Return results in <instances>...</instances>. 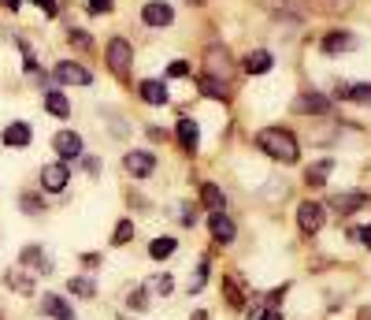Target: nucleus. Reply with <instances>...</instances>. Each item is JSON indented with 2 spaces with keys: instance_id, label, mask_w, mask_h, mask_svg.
I'll return each instance as SVG.
<instances>
[{
  "instance_id": "nucleus-1",
  "label": "nucleus",
  "mask_w": 371,
  "mask_h": 320,
  "mask_svg": "<svg viewBox=\"0 0 371 320\" xmlns=\"http://www.w3.org/2000/svg\"><path fill=\"white\" fill-rule=\"evenodd\" d=\"M256 149L267 153L271 160H279V164H297V157H301L297 138L290 131H282V127H264V131L256 134Z\"/></svg>"
},
{
  "instance_id": "nucleus-2",
  "label": "nucleus",
  "mask_w": 371,
  "mask_h": 320,
  "mask_svg": "<svg viewBox=\"0 0 371 320\" xmlns=\"http://www.w3.org/2000/svg\"><path fill=\"white\" fill-rule=\"evenodd\" d=\"M204 74L208 79H220V82H231V74H234V60H231V52H226V45H208L204 49Z\"/></svg>"
},
{
  "instance_id": "nucleus-3",
  "label": "nucleus",
  "mask_w": 371,
  "mask_h": 320,
  "mask_svg": "<svg viewBox=\"0 0 371 320\" xmlns=\"http://www.w3.org/2000/svg\"><path fill=\"white\" fill-rule=\"evenodd\" d=\"M130 63H134V49H130V41L126 38H115L112 45H108V67H112L119 79H126Z\"/></svg>"
},
{
  "instance_id": "nucleus-4",
  "label": "nucleus",
  "mask_w": 371,
  "mask_h": 320,
  "mask_svg": "<svg viewBox=\"0 0 371 320\" xmlns=\"http://www.w3.org/2000/svg\"><path fill=\"white\" fill-rule=\"evenodd\" d=\"M264 12H271V15H290V19H297V15H304L312 8V0H256Z\"/></svg>"
},
{
  "instance_id": "nucleus-5",
  "label": "nucleus",
  "mask_w": 371,
  "mask_h": 320,
  "mask_svg": "<svg viewBox=\"0 0 371 320\" xmlns=\"http://www.w3.org/2000/svg\"><path fill=\"white\" fill-rule=\"evenodd\" d=\"M297 223L304 234H315L323 227V205H315V201H301L297 205Z\"/></svg>"
},
{
  "instance_id": "nucleus-6",
  "label": "nucleus",
  "mask_w": 371,
  "mask_h": 320,
  "mask_svg": "<svg viewBox=\"0 0 371 320\" xmlns=\"http://www.w3.org/2000/svg\"><path fill=\"white\" fill-rule=\"evenodd\" d=\"M67 183H71V172H67L63 160H60V164H45V168H41V186L52 190V194H60Z\"/></svg>"
},
{
  "instance_id": "nucleus-7",
  "label": "nucleus",
  "mask_w": 371,
  "mask_h": 320,
  "mask_svg": "<svg viewBox=\"0 0 371 320\" xmlns=\"http://www.w3.org/2000/svg\"><path fill=\"white\" fill-rule=\"evenodd\" d=\"M126 172L134 175V179H149L152 175V168H156V157L145 153V149H134V153H126Z\"/></svg>"
},
{
  "instance_id": "nucleus-8",
  "label": "nucleus",
  "mask_w": 371,
  "mask_h": 320,
  "mask_svg": "<svg viewBox=\"0 0 371 320\" xmlns=\"http://www.w3.org/2000/svg\"><path fill=\"white\" fill-rule=\"evenodd\" d=\"M52 145H56V153H60L63 164H67V160H79V157H82V138L74 134V131H60L56 138H52Z\"/></svg>"
},
{
  "instance_id": "nucleus-9",
  "label": "nucleus",
  "mask_w": 371,
  "mask_h": 320,
  "mask_svg": "<svg viewBox=\"0 0 371 320\" xmlns=\"http://www.w3.org/2000/svg\"><path fill=\"white\" fill-rule=\"evenodd\" d=\"M368 201H371V198L364 194V190H349V194H331L327 205H331L334 212H356V209H364Z\"/></svg>"
},
{
  "instance_id": "nucleus-10",
  "label": "nucleus",
  "mask_w": 371,
  "mask_h": 320,
  "mask_svg": "<svg viewBox=\"0 0 371 320\" xmlns=\"http://www.w3.org/2000/svg\"><path fill=\"white\" fill-rule=\"evenodd\" d=\"M141 19H145L149 26H171L174 12H171V4H163V0H149V4L141 8Z\"/></svg>"
},
{
  "instance_id": "nucleus-11",
  "label": "nucleus",
  "mask_w": 371,
  "mask_h": 320,
  "mask_svg": "<svg viewBox=\"0 0 371 320\" xmlns=\"http://www.w3.org/2000/svg\"><path fill=\"white\" fill-rule=\"evenodd\" d=\"M56 79L67 82V86H90L93 74L82 67V63H56Z\"/></svg>"
},
{
  "instance_id": "nucleus-12",
  "label": "nucleus",
  "mask_w": 371,
  "mask_h": 320,
  "mask_svg": "<svg viewBox=\"0 0 371 320\" xmlns=\"http://www.w3.org/2000/svg\"><path fill=\"white\" fill-rule=\"evenodd\" d=\"M356 49V34H349V30H331V34L323 38V52H353Z\"/></svg>"
},
{
  "instance_id": "nucleus-13",
  "label": "nucleus",
  "mask_w": 371,
  "mask_h": 320,
  "mask_svg": "<svg viewBox=\"0 0 371 320\" xmlns=\"http://www.w3.org/2000/svg\"><path fill=\"white\" fill-rule=\"evenodd\" d=\"M212 234L220 246H226V242H234V220L226 216V212H212Z\"/></svg>"
},
{
  "instance_id": "nucleus-14",
  "label": "nucleus",
  "mask_w": 371,
  "mask_h": 320,
  "mask_svg": "<svg viewBox=\"0 0 371 320\" xmlns=\"http://www.w3.org/2000/svg\"><path fill=\"white\" fill-rule=\"evenodd\" d=\"M138 93H141V101H145V104H167V86L156 82V79H145L138 86Z\"/></svg>"
},
{
  "instance_id": "nucleus-15",
  "label": "nucleus",
  "mask_w": 371,
  "mask_h": 320,
  "mask_svg": "<svg viewBox=\"0 0 371 320\" xmlns=\"http://www.w3.org/2000/svg\"><path fill=\"white\" fill-rule=\"evenodd\" d=\"M327 109H331V101H327L323 93H301V97L293 101V112H315V115H320Z\"/></svg>"
},
{
  "instance_id": "nucleus-16",
  "label": "nucleus",
  "mask_w": 371,
  "mask_h": 320,
  "mask_svg": "<svg viewBox=\"0 0 371 320\" xmlns=\"http://www.w3.org/2000/svg\"><path fill=\"white\" fill-rule=\"evenodd\" d=\"M179 142H182L186 153H197L201 131H197V123H193V120H179Z\"/></svg>"
},
{
  "instance_id": "nucleus-17",
  "label": "nucleus",
  "mask_w": 371,
  "mask_h": 320,
  "mask_svg": "<svg viewBox=\"0 0 371 320\" xmlns=\"http://www.w3.org/2000/svg\"><path fill=\"white\" fill-rule=\"evenodd\" d=\"M271 63H275V60H271V52L256 49V52H249V56H245V71H249V74H267Z\"/></svg>"
},
{
  "instance_id": "nucleus-18",
  "label": "nucleus",
  "mask_w": 371,
  "mask_h": 320,
  "mask_svg": "<svg viewBox=\"0 0 371 320\" xmlns=\"http://www.w3.org/2000/svg\"><path fill=\"white\" fill-rule=\"evenodd\" d=\"M201 93L204 97H212V101H226L231 97V90H226V82H220V79H208V74H201Z\"/></svg>"
},
{
  "instance_id": "nucleus-19",
  "label": "nucleus",
  "mask_w": 371,
  "mask_h": 320,
  "mask_svg": "<svg viewBox=\"0 0 371 320\" xmlns=\"http://www.w3.org/2000/svg\"><path fill=\"white\" fill-rule=\"evenodd\" d=\"M201 201H204V209L208 212H223V190L215 186V183H201Z\"/></svg>"
},
{
  "instance_id": "nucleus-20",
  "label": "nucleus",
  "mask_w": 371,
  "mask_h": 320,
  "mask_svg": "<svg viewBox=\"0 0 371 320\" xmlns=\"http://www.w3.org/2000/svg\"><path fill=\"white\" fill-rule=\"evenodd\" d=\"M41 309H45V317H56V320H71V305L63 302L60 294H45V302H41Z\"/></svg>"
},
{
  "instance_id": "nucleus-21",
  "label": "nucleus",
  "mask_w": 371,
  "mask_h": 320,
  "mask_svg": "<svg viewBox=\"0 0 371 320\" xmlns=\"http://www.w3.org/2000/svg\"><path fill=\"white\" fill-rule=\"evenodd\" d=\"M331 172H334V160H320V164H312L308 172H304V183H308V186H323Z\"/></svg>"
},
{
  "instance_id": "nucleus-22",
  "label": "nucleus",
  "mask_w": 371,
  "mask_h": 320,
  "mask_svg": "<svg viewBox=\"0 0 371 320\" xmlns=\"http://www.w3.org/2000/svg\"><path fill=\"white\" fill-rule=\"evenodd\" d=\"M45 109H49L52 115H60V120H67L71 104H67V97H63L60 90H45Z\"/></svg>"
},
{
  "instance_id": "nucleus-23",
  "label": "nucleus",
  "mask_w": 371,
  "mask_h": 320,
  "mask_svg": "<svg viewBox=\"0 0 371 320\" xmlns=\"http://www.w3.org/2000/svg\"><path fill=\"white\" fill-rule=\"evenodd\" d=\"M312 4H315V12H323V15H345V12H353L356 0H312Z\"/></svg>"
},
{
  "instance_id": "nucleus-24",
  "label": "nucleus",
  "mask_w": 371,
  "mask_h": 320,
  "mask_svg": "<svg viewBox=\"0 0 371 320\" xmlns=\"http://www.w3.org/2000/svg\"><path fill=\"white\" fill-rule=\"evenodd\" d=\"M4 145H30V127L26 123H8L4 127Z\"/></svg>"
},
{
  "instance_id": "nucleus-25",
  "label": "nucleus",
  "mask_w": 371,
  "mask_h": 320,
  "mask_svg": "<svg viewBox=\"0 0 371 320\" xmlns=\"http://www.w3.org/2000/svg\"><path fill=\"white\" fill-rule=\"evenodd\" d=\"M223 291H226V302H231V309H242L245 305V294H242V287H238L231 275L223 280Z\"/></svg>"
},
{
  "instance_id": "nucleus-26",
  "label": "nucleus",
  "mask_w": 371,
  "mask_h": 320,
  "mask_svg": "<svg viewBox=\"0 0 371 320\" xmlns=\"http://www.w3.org/2000/svg\"><path fill=\"white\" fill-rule=\"evenodd\" d=\"M174 250H179V242H174V239H156V242H152V246H149V253H152V257H156V261L171 257Z\"/></svg>"
},
{
  "instance_id": "nucleus-27",
  "label": "nucleus",
  "mask_w": 371,
  "mask_h": 320,
  "mask_svg": "<svg viewBox=\"0 0 371 320\" xmlns=\"http://www.w3.org/2000/svg\"><path fill=\"white\" fill-rule=\"evenodd\" d=\"M8 287H12V291H19V294H34V283H30L23 272H15V269L8 272Z\"/></svg>"
},
{
  "instance_id": "nucleus-28",
  "label": "nucleus",
  "mask_w": 371,
  "mask_h": 320,
  "mask_svg": "<svg viewBox=\"0 0 371 320\" xmlns=\"http://www.w3.org/2000/svg\"><path fill=\"white\" fill-rule=\"evenodd\" d=\"M67 287H71V294H82V298H93V294H97L93 280H85V275H74V280H71Z\"/></svg>"
},
{
  "instance_id": "nucleus-29",
  "label": "nucleus",
  "mask_w": 371,
  "mask_h": 320,
  "mask_svg": "<svg viewBox=\"0 0 371 320\" xmlns=\"http://www.w3.org/2000/svg\"><path fill=\"white\" fill-rule=\"evenodd\" d=\"M349 101H356V104H371V86H368V82H360V86H349Z\"/></svg>"
},
{
  "instance_id": "nucleus-30",
  "label": "nucleus",
  "mask_w": 371,
  "mask_h": 320,
  "mask_svg": "<svg viewBox=\"0 0 371 320\" xmlns=\"http://www.w3.org/2000/svg\"><path fill=\"white\" fill-rule=\"evenodd\" d=\"M130 234H134V223H130V220H123V223H119V227H115L112 242H115V246H126V242H130Z\"/></svg>"
},
{
  "instance_id": "nucleus-31",
  "label": "nucleus",
  "mask_w": 371,
  "mask_h": 320,
  "mask_svg": "<svg viewBox=\"0 0 371 320\" xmlns=\"http://www.w3.org/2000/svg\"><path fill=\"white\" fill-rule=\"evenodd\" d=\"M204 280H208V261H201V269H197V275L190 280V294H197L201 287H204Z\"/></svg>"
},
{
  "instance_id": "nucleus-32",
  "label": "nucleus",
  "mask_w": 371,
  "mask_h": 320,
  "mask_svg": "<svg viewBox=\"0 0 371 320\" xmlns=\"http://www.w3.org/2000/svg\"><path fill=\"white\" fill-rule=\"evenodd\" d=\"M126 302H130V309H138V313H145V309H149V294H145V291H130V298H126Z\"/></svg>"
},
{
  "instance_id": "nucleus-33",
  "label": "nucleus",
  "mask_w": 371,
  "mask_h": 320,
  "mask_svg": "<svg viewBox=\"0 0 371 320\" xmlns=\"http://www.w3.org/2000/svg\"><path fill=\"white\" fill-rule=\"evenodd\" d=\"M85 8H90V15H108V12H112V0H85Z\"/></svg>"
},
{
  "instance_id": "nucleus-34",
  "label": "nucleus",
  "mask_w": 371,
  "mask_h": 320,
  "mask_svg": "<svg viewBox=\"0 0 371 320\" xmlns=\"http://www.w3.org/2000/svg\"><path fill=\"white\" fill-rule=\"evenodd\" d=\"M67 41H71V45H79V49H90V45H93L85 30H71V34H67Z\"/></svg>"
},
{
  "instance_id": "nucleus-35",
  "label": "nucleus",
  "mask_w": 371,
  "mask_h": 320,
  "mask_svg": "<svg viewBox=\"0 0 371 320\" xmlns=\"http://www.w3.org/2000/svg\"><path fill=\"white\" fill-rule=\"evenodd\" d=\"M167 74H171V79H186V74H190V63H186V60H174L171 67H167Z\"/></svg>"
},
{
  "instance_id": "nucleus-36",
  "label": "nucleus",
  "mask_w": 371,
  "mask_h": 320,
  "mask_svg": "<svg viewBox=\"0 0 371 320\" xmlns=\"http://www.w3.org/2000/svg\"><path fill=\"white\" fill-rule=\"evenodd\" d=\"M171 275H156V280H152V291H160V294H171Z\"/></svg>"
},
{
  "instance_id": "nucleus-37",
  "label": "nucleus",
  "mask_w": 371,
  "mask_h": 320,
  "mask_svg": "<svg viewBox=\"0 0 371 320\" xmlns=\"http://www.w3.org/2000/svg\"><path fill=\"white\" fill-rule=\"evenodd\" d=\"M23 209L30 212V216H34V212H41V201H38L34 194H23Z\"/></svg>"
},
{
  "instance_id": "nucleus-38",
  "label": "nucleus",
  "mask_w": 371,
  "mask_h": 320,
  "mask_svg": "<svg viewBox=\"0 0 371 320\" xmlns=\"http://www.w3.org/2000/svg\"><path fill=\"white\" fill-rule=\"evenodd\" d=\"M34 4H38L45 15H56V12H60V4H56V0H34Z\"/></svg>"
},
{
  "instance_id": "nucleus-39",
  "label": "nucleus",
  "mask_w": 371,
  "mask_h": 320,
  "mask_svg": "<svg viewBox=\"0 0 371 320\" xmlns=\"http://www.w3.org/2000/svg\"><path fill=\"white\" fill-rule=\"evenodd\" d=\"M353 239H360V246H368V250H371V227H360V231H353Z\"/></svg>"
},
{
  "instance_id": "nucleus-40",
  "label": "nucleus",
  "mask_w": 371,
  "mask_h": 320,
  "mask_svg": "<svg viewBox=\"0 0 371 320\" xmlns=\"http://www.w3.org/2000/svg\"><path fill=\"white\" fill-rule=\"evenodd\" d=\"M253 320H282V317L275 313V309H256V313H253Z\"/></svg>"
},
{
  "instance_id": "nucleus-41",
  "label": "nucleus",
  "mask_w": 371,
  "mask_h": 320,
  "mask_svg": "<svg viewBox=\"0 0 371 320\" xmlns=\"http://www.w3.org/2000/svg\"><path fill=\"white\" fill-rule=\"evenodd\" d=\"M0 4H4V8H12V12H19V8H23V0H0Z\"/></svg>"
},
{
  "instance_id": "nucleus-42",
  "label": "nucleus",
  "mask_w": 371,
  "mask_h": 320,
  "mask_svg": "<svg viewBox=\"0 0 371 320\" xmlns=\"http://www.w3.org/2000/svg\"><path fill=\"white\" fill-rule=\"evenodd\" d=\"M356 320H371V309H360V317Z\"/></svg>"
},
{
  "instance_id": "nucleus-43",
  "label": "nucleus",
  "mask_w": 371,
  "mask_h": 320,
  "mask_svg": "<svg viewBox=\"0 0 371 320\" xmlns=\"http://www.w3.org/2000/svg\"><path fill=\"white\" fill-rule=\"evenodd\" d=\"M190 4H204V0H190Z\"/></svg>"
},
{
  "instance_id": "nucleus-44",
  "label": "nucleus",
  "mask_w": 371,
  "mask_h": 320,
  "mask_svg": "<svg viewBox=\"0 0 371 320\" xmlns=\"http://www.w3.org/2000/svg\"><path fill=\"white\" fill-rule=\"evenodd\" d=\"M0 320H4V317H0Z\"/></svg>"
}]
</instances>
